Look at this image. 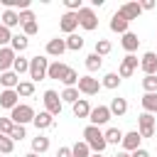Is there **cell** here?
<instances>
[{
    "label": "cell",
    "instance_id": "6da1fadb",
    "mask_svg": "<svg viewBox=\"0 0 157 157\" xmlns=\"http://www.w3.org/2000/svg\"><path fill=\"white\" fill-rule=\"evenodd\" d=\"M83 142L91 147V152H93V155H103V150L108 147L103 130H101V128H96V125H86V130H83Z\"/></svg>",
    "mask_w": 157,
    "mask_h": 157
},
{
    "label": "cell",
    "instance_id": "7a4b0ae2",
    "mask_svg": "<svg viewBox=\"0 0 157 157\" xmlns=\"http://www.w3.org/2000/svg\"><path fill=\"white\" fill-rule=\"evenodd\" d=\"M47 71H49V59L47 56H32L29 59V81L37 83L42 78H47Z\"/></svg>",
    "mask_w": 157,
    "mask_h": 157
},
{
    "label": "cell",
    "instance_id": "3957f363",
    "mask_svg": "<svg viewBox=\"0 0 157 157\" xmlns=\"http://www.w3.org/2000/svg\"><path fill=\"white\" fill-rule=\"evenodd\" d=\"M34 108L32 105H27V103H20V105H15L12 110H10V120L15 123V125H27V123H32L34 120Z\"/></svg>",
    "mask_w": 157,
    "mask_h": 157
},
{
    "label": "cell",
    "instance_id": "277c9868",
    "mask_svg": "<svg viewBox=\"0 0 157 157\" xmlns=\"http://www.w3.org/2000/svg\"><path fill=\"white\" fill-rule=\"evenodd\" d=\"M78 27H83L86 32H93L98 27V15L93 7H81L78 10Z\"/></svg>",
    "mask_w": 157,
    "mask_h": 157
},
{
    "label": "cell",
    "instance_id": "5b68a950",
    "mask_svg": "<svg viewBox=\"0 0 157 157\" xmlns=\"http://www.w3.org/2000/svg\"><path fill=\"white\" fill-rule=\"evenodd\" d=\"M42 101H44V110H47V113H52V115H59V113H61V105H64V101H61V96H59L56 91L47 88Z\"/></svg>",
    "mask_w": 157,
    "mask_h": 157
},
{
    "label": "cell",
    "instance_id": "8992f818",
    "mask_svg": "<svg viewBox=\"0 0 157 157\" xmlns=\"http://www.w3.org/2000/svg\"><path fill=\"white\" fill-rule=\"evenodd\" d=\"M76 88H78V93H83V96H96V93L101 91V81L88 74V76H81V78H78Z\"/></svg>",
    "mask_w": 157,
    "mask_h": 157
},
{
    "label": "cell",
    "instance_id": "52a82bcc",
    "mask_svg": "<svg viewBox=\"0 0 157 157\" xmlns=\"http://www.w3.org/2000/svg\"><path fill=\"white\" fill-rule=\"evenodd\" d=\"M110 118H113V115H110V108H108V105H96V108H91V115H88L91 125H96V128L105 125Z\"/></svg>",
    "mask_w": 157,
    "mask_h": 157
},
{
    "label": "cell",
    "instance_id": "ba28073f",
    "mask_svg": "<svg viewBox=\"0 0 157 157\" xmlns=\"http://www.w3.org/2000/svg\"><path fill=\"white\" fill-rule=\"evenodd\" d=\"M155 115L152 113H142L140 118H137V132L142 135V137H152L155 135Z\"/></svg>",
    "mask_w": 157,
    "mask_h": 157
},
{
    "label": "cell",
    "instance_id": "9c48e42d",
    "mask_svg": "<svg viewBox=\"0 0 157 157\" xmlns=\"http://www.w3.org/2000/svg\"><path fill=\"white\" fill-rule=\"evenodd\" d=\"M137 66H140L137 56H135V54H125V56H123V61H120L118 76H120V78H128V76H132V74H135V69H137Z\"/></svg>",
    "mask_w": 157,
    "mask_h": 157
},
{
    "label": "cell",
    "instance_id": "30bf717a",
    "mask_svg": "<svg viewBox=\"0 0 157 157\" xmlns=\"http://www.w3.org/2000/svg\"><path fill=\"white\" fill-rule=\"evenodd\" d=\"M76 27H78V12H64L61 22H59V29L66 32V34H74Z\"/></svg>",
    "mask_w": 157,
    "mask_h": 157
},
{
    "label": "cell",
    "instance_id": "8fae6325",
    "mask_svg": "<svg viewBox=\"0 0 157 157\" xmlns=\"http://www.w3.org/2000/svg\"><path fill=\"white\" fill-rule=\"evenodd\" d=\"M140 142H142V135L137 132V130H130V132H125L123 135V150L125 152H135V150H140Z\"/></svg>",
    "mask_w": 157,
    "mask_h": 157
},
{
    "label": "cell",
    "instance_id": "7c38bea8",
    "mask_svg": "<svg viewBox=\"0 0 157 157\" xmlns=\"http://www.w3.org/2000/svg\"><path fill=\"white\" fill-rule=\"evenodd\" d=\"M140 69L145 71V76H155L157 74V54L155 52H145L140 59Z\"/></svg>",
    "mask_w": 157,
    "mask_h": 157
},
{
    "label": "cell",
    "instance_id": "4fadbf2b",
    "mask_svg": "<svg viewBox=\"0 0 157 157\" xmlns=\"http://www.w3.org/2000/svg\"><path fill=\"white\" fill-rule=\"evenodd\" d=\"M71 66H66L64 61H52L49 64V71H47V78H54V81H64V76H66V71H69Z\"/></svg>",
    "mask_w": 157,
    "mask_h": 157
},
{
    "label": "cell",
    "instance_id": "5bb4252c",
    "mask_svg": "<svg viewBox=\"0 0 157 157\" xmlns=\"http://www.w3.org/2000/svg\"><path fill=\"white\" fill-rule=\"evenodd\" d=\"M15 59H17V54H15L10 47H2V49H0V74L10 71L12 64H15Z\"/></svg>",
    "mask_w": 157,
    "mask_h": 157
},
{
    "label": "cell",
    "instance_id": "9a60e30c",
    "mask_svg": "<svg viewBox=\"0 0 157 157\" xmlns=\"http://www.w3.org/2000/svg\"><path fill=\"white\" fill-rule=\"evenodd\" d=\"M128 22H132V20H137L140 17V12H142V7H140V2H125V5H120V10H118Z\"/></svg>",
    "mask_w": 157,
    "mask_h": 157
},
{
    "label": "cell",
    "instance_id": "2e32d148",
    "mask_svg": "<svg viewBox=\"0 0 157 157\" xmlns=\"http://www.w3.org/2000/svg\"><path fill=\"white\" fill-rule=\"evenodd\" d=\"M0 105L2 108H15V105H20V96H17V91L15 88H5L2 93H0Z\"/></svg>",
    "mask_w": 157,
    "mask_h": 157
},
{
    "label": "cell",
    "instance_id": "e0dca14e",
    "mask_svg": "<svg viewBox=\"0 0 157 157\" xmlns=\"http://www.w3.org/2000/svg\"><path fill=\"white\" fill-rule=\"evenodd\" d=\"M64 52H66V39L54 37V39H49V42H47V54H49V56H56V59H59Z\"/></svg>",
    "mask_w": 157,
    "mask_h": 157
},
{
    "label": "cell",
    "instance_id": "ac0fdd59",
    "mask_svg": "<svg viewBox=\"0 0 157 157\" xmlns=\"http://www.w3.org/2000/svg\"><path fill=\"white\" fill-rule=\"evenodd\" d=\"M32 123H34V128H37V130H47V128H52V125H54V115H52V113H47V110H39V113L34 115V120H32Z\"/></svg>",
    "mask_w": 157,
    "mask_h": 157
},
{
    "label": "cell",
    "instance_id": "d6986e66",
    "mask_svg": "<svg viewBox=\"0 0 157 157\" xmlns=\"http://www.w3.org/2000/svg\"><path fill=\"white\" fill-rule=\"evenodd\" d=\"M128 27H130V22H128V20H125L120 12H115V15L110 17V29H113V32H118V34H125V32H130Z\"/></svg>",
    "mask_w": 157,
    "mask_h": 157
},
{
    "label": "cell",
    "instance_id": "ffe728a7",
    "mask_svg": "<svg viewBox=\"0 0 157 157\" xmlns=\"http://www.w3.org/2000/svg\"><path fill=\"white\" fill-rule=\"evenodd\" d=\"M120 44H123V49H125L128 54H132V52H137L140 39H137V34H135V32H125V34H123V39H120Z\"/></svg>",
    "mask_w": 157,
    "mask_h": 157
},
{
    "label": "cell",
    "instance_id": "44dd1931",
    "mask_svg": "<svg viewBox=\"0 0 157 157\" xmlns=\"http://www.w3.org/2000/svg\"><path fill=\"white\" fill-rule=\"evenodd\" d=\"M27 47H29V37H25V34H12L10 49H12L15 54H22V52H25Z\"/></svg>",
    "mask_w": 157,
    "mask_h": 157
},
{
    "label": "cell",
    "instance_id": "7402d4cb",
    "mask_svg": "<svg viewBox=\"0 0 157 157\" xmlns=\"http://www.w3.org/2000/svg\"><path fill=\"white\" fill-rule=\"evenodd\" d=\"M71 110H74L76 118H88V115H91V105H88L86 98H78V101L71 105Z\"/></svg>",
    "mask_w": 157,
    "mask_h": 157
},
{
    "label": "cell",
    "instance_id": "603a6c76",
    "mask_svg": "<svg viewBox=\"0 0 157 157\" xmlns=\"http://www.w3.org/2000/svg\"><path fill=\"white\" fill-rule=\"evenodd\" d=\"M0 20H2V25H5L7 29H12V27L20 25V12H17V10H5Z\"/></svg>",
    "mask_w": 157,
    "mask_h": 157
},
{
    "label": "cell",
    "instance_id": "cb8c5ba5",
    "mask_svg": "<svg viewBox=\"0 0 157 157\" xmlns=\"http://www.w3.org/2000/svg\"><path fill=\"white\" fill-rule=\"evenodd\" d=\"M108 108H110V115H118V118H120V115L128 113V101H125V98H113Z\"/></svg>",
    "mask_w": 157,
    "mask_h": 157
},
{
    "label": "cell",
    "instance_id": "d4e9b609",
    "mask_svg": "<svg viewBox=\"0 0 157 157\" xmlns=\"http://www.w3.org/2000/svg\"><path fill=\"white\" fill-rule=\"evenodd\" d=\"M103 135H105V142H108V145H120V142H123V135H125V132H123L120 128H108V130H105Z\"/></svg>",
    "mask_w": 157,
    "mask_h": 157
},
{
    "label": "cell",
    "instance_id": "484cf974",
    "mask_svg": "<svg viewBox=\"0 0 157 157\" xmlns=\"http://www.w3.org/2000/svg\"><path fill=\"white\" fill-rule=\"evenodd\" d=\"M49 150V137H44V135H37V137H32V152H37V155H44Z\"/></svg>",
    "mask_w": 157,
    "mask_h": 157
},
{
    "label": "cell",
    "instance_id": "4316f807",
    "mask_svg": "<svg viewBox=\"0 0 157 157\" xmlns=\"http://www.w3.org/2000/svg\"><path fill=\"white\" fill-rule=\"evenodd\" d=\"M12 71L20 76V74H29V59L27 56H22V54H17V59H15V64H12Z\"/></svg>",
    "mask_w": 157,
    "mask_h": 157
},
{
    "label": "cell",
    "instance_id": "83f0119b",
    "mask_svg": "<svg viewBox=\"0 0 157 157\" xmlns=\"http://www.w3.org/2000/svg\"><path fill=\"white\" fill-rule=\"evenodd\" d=\"M0 83H2L5 88H17L20 76H17L15 71H5V74H0Z\"/></svg>",
    "mask_w": 157,
    "mask_h": 157
},
{
    "label": "cell",
    "instance_id": "f1b7e54d",
    "mask_svg": "<svg viewBox=\"0 0 157 157\" xmlns=\"http://www.w3.org/2000/svg\"><path fill=\"white\" fill-rule=\"evenodd\" d=\"M142 108H145V113H157V93H145Z\"/></svg>",
    "mask_w": 157,
    "mask_h": 157
},
{
    "label": "cell",
    "instance_id": "f546056e",
    "mask_svg": "<svg viewBox=\"0 0 157 157\" xmlns=\"http://www.w3.org/2000/svg\"><path fill=\"white\" fill-rule=\"evenodd\" d=\"M66 49H71V52H78V49H83V37L81 34H69L66 37Z\"/></svg>",
    "mask_w": 157,
    "mask_h": 157
},
{
    "label": "cell",
    "instance_id": "4dcf8cb0",
    "mask_svg": "<svg viewBox=\"0 0 157 157\" xmlns=\"http://www.w3.org/2000/svg\"><path fill=\"white\" fill-rule=\"evenodd\" d=\"M101 66H103V56H98V54H96V52H93V54H88V56H86V69H88V71H91V74H93V71H98V69H101Z\"/></svg>",
    "mask_w": 157,
    "mask_h": 157
},
{
    "label": "cell",
    "instance_id": "1f68e13d",
    "mask_svg": "<svg viewBox=\"0 0 157 157\" xmlns=\"http://www.w3.org/2000/svg\"><path fill=\"white\" fill-rule=\"evenodd\" d=\"M101 86H103V88H110V91H113V88H118V86H120V76H118L115 71H110V74H105V76H103Z\"/></svg>",
    "mask_w": 157,
    "mask_h": 157
},
{
    "label": "cell",
    "instance_id": "d6a6232c",
    "mask_svg": "<svg viewBox=\"0 0 157 157\" xmlns=\"http://www.w3.org/2000/svg\"><path fill=\"white\" fill-rule=\"evenodd\" d=\"M59 96H61L64 103H71V105H74V103L78 101V88H76V86H69V88H64Z\"/></svg>",
    "mask_w": 157,
    "mask_h": 157
},
{
    "label": "cell",
    "instance_id": "836d02e7",
    "mask_svg": "<svg viewBox=\"0 0 157 157\" xmlns=\"http://www.w3.org/2000/svg\"><path fill=\"white\" fill-rule=\"evenodd\" d=\"M15 91H17V96H22V98H29V96L34 93V83H32V81H20Z\"/></svg>",
    "mask_w": 157,
    "mask_h": 157
},
{
    "label": "cell",
    "instance_id": "e575fe53",
    "mask_svg": "<svg viewBox=\"0 0 157 157\" xmlns=\"http://www.w3.org/2000/svg\"><path fill=\"white\" fill-rule=\"evenodd\" d=\"M71 157H91V147L81 140V142H76V145L71 147Z\"/></svg>",
    "mask_w": 157,
    "mask_h": 157
},
{
    "label": "cell",
    "instance_id": "d590c367",
    "mask_svg": "<svg viewBox=\"0 0 157 157\" xmlns=\"http://www.w3.org/2000/svg\"><path fill=\"white\" fill-rule=\"evenodd\" d=\"M12 150H15V140L10 135H2L0 132V155H10Z\"/></svg>",
    "mask_w": 157,
    "mask_h": 157
},
{
    "label": "cell",
    "instance_id": "8d00e7d4",
    "mask_svg": "<svg viewBox=\"0 0 157 157\" xmlns=\"http://www.w3.org/2000/svg\"><path fill=\"white\" fill-rule=\"evenodd\" d=\"M110 49H113V44H110L108 39H98V42H96V49H93V52H96L98 56H105V54H110Z\"/></svg>",
    "mask_w": 157,
    "mask_h": 157
},
{
    "label": "cell",
    "instance_id": "74e56055",
    "mask_svg": "<svg viewBox=\"0 0 157 157\" xmlns=\"http://www.w3.org/2000/svg\"><path fill=\"white\" fill-rule=\"evenodd\" d=\"M142 88H145V93H157V74L155 76H145L142 78Z\"/></svg>",
    "mask_w": 157,
    "mask_h": 157
},
{
    "label": "cell",
    "instance_id": "f35d334b",
    "mask_svg": "<svg viewBox=\"0 0 157 157\" xmlns=\"http://www.w3.org/2000/svg\"><path fill=\"white\" fill-rule=\"evenodd\" d=\"M78 78H81V76H78V74H76V71H74V69H69V71H66V76H64V81H61V83H64V86H66V88H69V86H76V83H78Z\"/></svg>",
    "mask_w": 157,
    "mask_h": 157
},
{
    "label": "cell",
    "instance_id": "ab89813d",
    "mask_svg": "<svg viewBox=\"0 0 157 157\" xmlns=\"http://www.w3.org/2000/svg\"><path fill=\"white\" fill-rule=\"evenodd\" d=\"M10 42H12V32H10V29L0 22V49H2L5 44H10Z\"/></svg>",
    "mask_w": 157,
    "mask_h": 157
},
{
    "label": "cell",
    "instance_id": "60d3db41",
    "mask_svg": "<svg viewBox=\"0 0 157 157\" xmlns=\"http://www.w3.org/2000/svg\"><path fill=\"white\" fill-rule=\"evenodd\" d=\"M37 32H39L37 20H34V22H25V25H22V34H25V37H32V34H37Z\"/></svg>",
    "mask_w": 157,
    "mask_h": 157
},
{
    "label": "cell",
    "instance_id": "b9f144b4",
    "mask_svg": "<svg viewBox=\"0 0 157 157\" xmlns=\"http://www.w3.org/2000/svg\"><path fill=\"white\" fill-rule=\"evenodd\" d=\"M12 128H15V123H12L10 118H0V132H2V135H10Z\"/></svg>",
    "mask_w": 157,
    "mask_h": 157
},
{
    "label": "cell",
    "instance_id": "7bdbcfd3",
    "mask_svg": "<svg viewBox=\"0 0 157 157\" xmlns=\"http://www.w3.org/2000/svg\"><path fill=\"white\" fill-rule=\"evenodd\" d=\"M10 137H12V140H22V137H27L25 125H15V128H12V132H10Z\"/></svg>",
    "mask_w": 157,
    "mask_h": 157
},
{
    "label": "cell",
    "instance_id": "ee69618b",
    "mask_svg": "<svg viewBox=\"0 0 157 157\" xmlns=\"http://www.w3.org/2000/svg\"><path fill=\"white\" fill-rule=\"evenodd\" d=\"M37 17H34V12L32 10H22L20 12V25H25V22H34Z\"/></svg>",
    "mask_w": 157,
    "mask_h": 157
},
{
    "label": "cell",
    "instance_id": "f6af8a7d",
    "mask_svg": "<svg viewBox=\"0 0 157 157\" xmlns=\"http://www.w3.org/2000/svg\"><path fill=\"white\" fill-rule=\"evenodd\" d=\"M56 157H71V147H59V152H56Z\"/></svg>",
    "mask_w": 157,
    "mask_h": 157
},
{
    "label": "cell",
    "instance_id": "bcb514c9",
    "mask_svg": "<svg viewBox=\"0 0 157 157\" xmlns=\"http://www.w3.org/2000/svg\"><path fill=\"white\" fill-rule=\"evenodd\" d=\"M140 7H142V10H155V0H142Z\"/></svg>",
    "mask_w": 157,
    "mask_h": 157
},
{
    "label": "cell",
    "instance_id": "7dc6e473",
    "mask_svg": "<svg viewBox=\"0 0 157 157\" xmlns=\"http://www.w3.org/2000/svg\"><path fill=\"white\" fill-rule=\"evenodd\" d=\"M130 157H150V152L140 147V150H135V152H130Z\"/></svg>",
    "mask_w": 157,
    "mask_h": 157
},
{
    "label": "cell",
    "instance_id": "c3c4849f",
    "mask_svg": "<svg viewBox=\"0 0 157 157\" xmlns=\"http://www.w3.org/2000/svg\"><path fill=\"white\" fill-rule=\"evenodd\" d=\"M113 157H130L128 152H118V155H113Z\"/></svg>",
    "mask_w": 157,
    "mask_h": 157
},
{
    "label": "cell",
    "instance_id": "681fc988",
    "mask_svg": "<svg viewBox=\"0 0 157 157\" xmlns=\"http://www.w3.org/2000/svg\"><path fill=\"white\" fill-rule=\"evenodd\" d=\"M25 157H39V155H37V152H27Z\"/></svg>",
    "mask_w": 157,
    "mask_h": 157
},
{
    "label": "cell",
    "instance_id": "f907efd6",
    "mask_svg": "<svg viewBox=\"0 0 157 157\" xmlns=\"http://www.w3.org/2000/svg\"><path fill=\"white\" fill-rule=\"evenodd\" d=\"M91 157H103V155H91Z\"/></svg>",
    "mask_w": 157,
    "mask_h": 157
},
{
    "label": "cell",
    "instance_id": "816d5d0a",
    "mask_svg": "<svg viewBox=\"0 0 157 157\" xmlns=\"http://www.w3.org/2000/svg\"><path fill=\"white\" fill-rule=\"evenodd\" d=\"M0 157H2V155H0Z\"/></svg>",
    "mask_w": 157,
    "mask_h": 157
}]
</instances>
